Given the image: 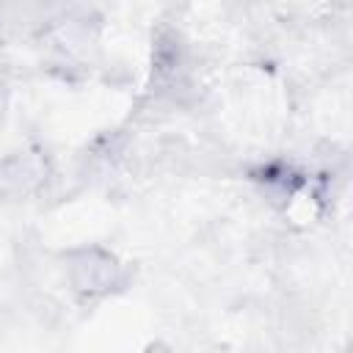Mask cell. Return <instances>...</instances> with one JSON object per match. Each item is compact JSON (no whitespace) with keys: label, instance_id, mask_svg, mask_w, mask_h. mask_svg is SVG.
<instances>
[{"label":"cell","instance_id":"1","mask_svg":"<svg viewBox=\"0 0 353 353\" xmlns=\"http://www.w3.org/2000/svg\"><path fill=\"white\" fill-rule=\"evenodd\" d=\"M66 276L69 284L80 295H108L121 284V265L113 254L91 245V248H77L66 256Z\"/></svg>","mask_w":353,"mask_h":353}]
</instances>
